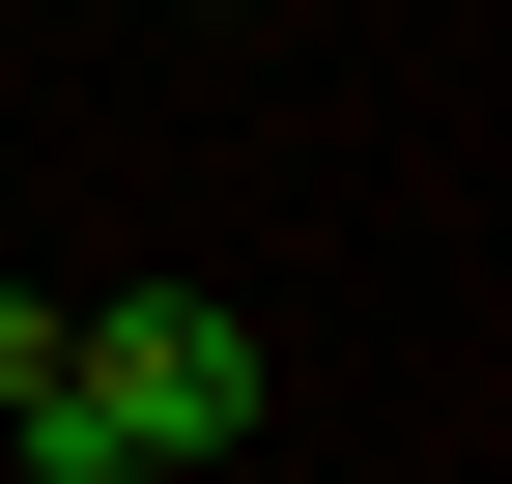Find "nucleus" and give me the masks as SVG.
Wrapping results in <instances>:
<instances>
[{"label": "nucleus", "mask_w": 512, "mask_h": 484, "mask_svg": "<svg viewBox=\"0 0 512 484\" xmlns=\"http://www.w3.org/2000/svg\"><path fill=\"white\" fill-rule=\"evenodd\" d=\"M228 428H256V342H228V285H143V314H86V371H57L29 484H171V456H228Z\"/></svg>", "instance_id": "nucleus-1"}, {"label": "nucleus", "mask_w": 512, "mask_h": 484, "mask_svg": "<svg viewBox=\"0 0 512 484\" xmlns=\"http://www.w3.org/2000/svg\"><path fill=\"white\" fill-rule=\"evenodd\" d=\"M57 371H86V314H57V285H29V257H0V456H29V428H57Z\"/></svg>", "instance_id": "nucleus-2"}]
</instances>
